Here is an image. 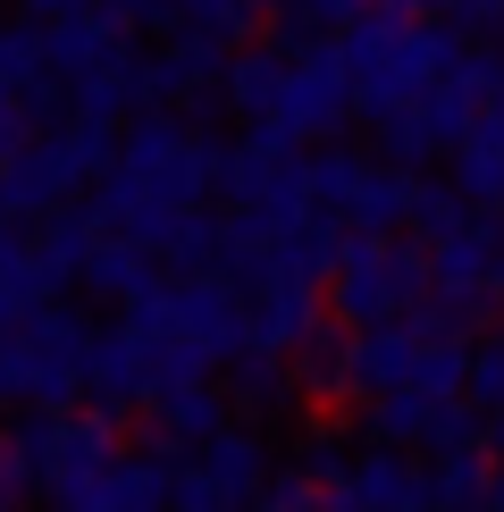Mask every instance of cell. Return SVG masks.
<instances>
[{"mask_svg": "<svg viewBox=\"0 0 504 512\" xmlns=\"http://www.w3.org/2000/svg\"><path fill=\"white\" fill-rule=\"evenodd\" d=\"M336 59H345V84L362 110H395V101L429 93L454 59V34L437 17H395V9H362L336 26Z\"/></svg>", "mask_w": 504, "mask_h": 512, "instance_id": "cell-1", "label": "cell"}, {"mask_svg": "<svg viewBox=\"0 0 504 512\" xmlns=\"http://www.w3.org/2000/svg\"><path fill=\"white\" fill-rule=\"evenodd\" d=\"M126 328H177L210 370L244 353V294L219 269H185V277H152L143 294H126Z\"/></svg>", "mask_w": 504, "mask_h": 512, "instance_id": "cell-2", "label": "cell"}, {"mask_svg": "<svg viewBox=\"0 0 504 512\" xmlns=\"http://www.w3.org/2000/svg\"><path fill=\"white\" fill-rule=\"evenodd\" d=\"M84 353H93V328L59 303H34L9 328V345H0V387L26 395L34 412H68L84 387Z\"/></svg>", "mask_w": 504, "mask_h": 512, "instance_id": "cell-3", "label": "cell"}, {"mask_svg": "<svg viewBox=\"0 0 504 512\" xmlns=\"http://www.w3.org/2000/svg\"><path fill=\"white\" fill-rule=\"evenodd\" d=\"M429 294V252L395 244V236H345L328 269V303L345 328H378V319H404Z\"/></svg>", "mask_w": 504, "mask_h": 512, "instance_id": "cell-4", "label": "cell"}, {"mask_svg": "<svg viewBox=\"0 0 504 512\" xmlns=\"http://www.w3.org/2000/svg\"><path fill=\"white\" fill-rule=\"evenodd\" d=\"M118 177H135L143 194H160V202H210L219 194V168H227V143H210L194 135V126H177V118H160V110H143L135 126L118 135V152H110Z\"/></svg>", "mask_w": 504, "mask_h": 512, "instance_id": "cell-5", "label": "cell"}, {"mask_svg": "<svg viewBox=\"0 0 504 512\" xmlns=\"http://www.w3.org/2000/svg\"><path fill=\"white\" fill-rule=\"evenodd\" d=\"M345 118H353V84H345V59H336V42H328V51H286L278 101L252 126H278L294 143H320V135H345Z\"/></svg>", "mask_w": 504, "mask_h": 512, "instance_id": "cell-6", "label": "cell"}, {"mask_svg": "<svg viewBox=\"0 0 504 512\" xmlns=\"http://www.w3.org/2000/svg\"><path fill=\"white\" fill-rule=\"evenodd\" d=\"M118 454V420L110 412H51V437H42V496L59 512H76V496L110 471Z\"/></svg>", "mask_w": 504, "mask_h": 512, "instance_id": "cell-7", "label": "cell"}, {"mask_svg": "<svg viewBox=\"0 0 504 512\" xmlns=\"http://www.w3.org/2000/svg\"><path fill=\"white\" fill-rule=\"evenodd\" d=\"M496 269H504V227L496 219H462L446 236H429V286L446 294V303H462V311L488 303Z\"/></svg>", "mask_w": 504, "mask_h": 512, "instance_id": "cell-8", "label": "cell"}, {"mask_svg": "<svg viewBox=\"0 0 504 512\" xmlns=\"http://www.w3.org/2000/svg\"><path fill=\"white\" fill-rule=\"evenodd\" d=\"M370 437L378 445H471V412L454 395L387 387V395H370Z\"/></svg>", "mask_w": 504, "mask_h": 512, "instance_id": "cell-9", "label": "cell"}, {"mask_svg": "<svg viewBox=\"0 0 504 512\" xmlns=\"http://www.w3.org/2000/svg\"><path fill=\"white\" fill-rule=\"evenodd\" d=\"M311 328H320V286L252 277V294H244V345H252V353H294Z\"/></svg>", "mask_w": 504, "mask_h": 512, "instance_id": "cell-10", "label": "cell"}, {"mask_svg": "<svg viewBox=\"0 0 504 512\" xmlns=\"http://www.w3.org/2000/svg\"><path fill=\"white\" fill-rule=\"evenodd\" d=\"M412 353H420V336L404 328V319H378V328H353L345 336V361H336V395H387V387H404L412 378Z\"/></svg>", "mask_w": 504, "mask_h": 512, "instance_id": "cell-11", "label": "cell"}, {"mask_svg": "<svg viewBox=\"0 0 504 512\" xmlns=\"http://www.w3.org/2000/svg\"><path fill=\"white\" fill-rule=\"evenodd\" d=\"M118 51H126V26H110L93 0H84V9H68V17H42V68H51L59 93H68V84H84L101 59H118Z\"/></svg>", "mask_w": 504, "mask_h": 512, "instance_id": "cell-12", "label": "cell"}, {"mask_svg": "<svg viewBox=\"0 0 504 512\" xmlns=\"http://www.w3.org/2000/svg\"><path fill=\"white\" fill-rule=\"evenodd\" d=\"M412 194H420V177H412V168L362 160V168H353V185L336 194V210H328V219H336V227H353V236H387V227H404V219H412Z\"/></svg>", "mask_w": 504, "mask_h": 512, "instance_id": "cell-13", "label": "cell"}, {"mask_svg": "<svg viewBox=\"0 0 504 512\" xmlns=\"http://www.w3.org/2000/svg\"><path fill=\"white\" fill-rule=\"evenodd\" d=\"M84 387H93V412H135V403H152V361H143L135 336H93V353H84Z\"/></svg>", "mask_w": 504, "mask_h": 512, "instance_id": "cell-14", "label": "cell"}, {"mask_svg": "<svg viewBox=\"0 0 504 512\" xmlns=\"http://www.w3.org/2000/svg\"><path fill=\"white\" fill-rule=\"evenodd\" d=\"M353 496H362L370 512H437V496H429V471L404 454V445H370L362 462H353Z\"/></svg>", "mask_w": 504, "mask_h": 512, "instance_id": "cell-15", "label": "cell"}, {"mask_svg": "<svg viewBox=\"0 0 504 512\" xmlns=\"http://www.w3.org/2000/svg\"><path fill=\"white\" fill-rule=\"evenodd\" d=\"M454 185H462V202H504V93L462 126V143H454Z\"/></svg>", "mask_w": 504, "mask_h": 512, "instance_id": "cell-16", "label": "cell"}, {"mask_svg": "<svg viewBox=\"0 0 504 512\" xmlns=\"http://www.w3.org/2000/svg\"><path fill=\"white\" fill-rule=\"evenodd\" d=\"M286 51H294V42H252V51H227L219 93H227V110H236V118H269L278 76H286Z\"/></svg>", "mask_w": 504, "mask_h": 512, "instance_id": "cell-17", "label": "cell"}, {"mask_svg": "<svg viewBox=\"0 0 504 512\" xmlns=\"http://www.w3.org/2000/svg\"><path fill=\"white\" fill-rule=\"evenodd\" d=\"M202 471L219 479L236 504H252V496H261V479H269V445H261V429H227V420H219V429L202 437Z\"/></svg>", "mask_w": 504, "mask_h": 512, "instance_id": "cell-18", "label": "cell"}, {"mask_svg": "<svg viewBox=\"0 0 504 512\" xmlns=\"http://www.w3.org/2000/svg\"><path fill=\"white\" fill-rule=\"evenodd\" d=\"M152 420H160L168 445H202V437L227 420V395L202 387V378H185V387H160V395H152Z\"/></svg>", "mask_w": 504, "mask_h": 512, "instance_id": "cell-19", "label": "cell"}, {"mask_svg": "<svg viewBox=\"0 0 504 512\" xmlns=\"http://www.w3.org/2000/svg\"><path fill=\"white\" fill-rule=\"evenodd\" d=\"M0 93H17L26 110H51L59 84L42 68V26H0Z\"/></svg>", "mask_w": 504, "mask_h": 512, "instance_id": "cell-20", "label": "cell"}, {"mask_svg": "<svg viewBox=\"0 0 504 512\" xmlns=\"http://www.w3.org/2000/svg\"><path fill=\"white\" fill-rule=\"evenodd\" d=\"M84 286H93V294H110V303H126V294H143V286H152V252H143V244H126V236H93V252H84Z\"/></svg>", "mask_w": 504, "mask_h": 512, "instance_id": "cell-21", "label": "cell"}, {"mask_svg": "<svg viewBox=\"0 0 504 512\" xmlns=\"http://www.w3.org/2000/svg\"><path fill=\"white\" fill-rule=\"evenodd\" d=\"M252 9H261V0H168L160 26L185 34V42H219V51H236V42L252 34Z\"/></svg>", "mask_w": 504, "mask_h": 512, "instance_id": "cell-22", "label": "cell"}, {"mask_svg": "<svg viewBox=\"0 0 504 512\" xmlns=\"http://www.w3.org/2000/svg\"><path fill=\"white\" fill-rule=\"evenodd\" d=\"M42 437H51V412L17 420V429L0 437V512H17V504L42 487Z\"/></svg>", "mask_w": 504, "mask_h": 512, "instance_id": "cell-23", "label": "cell"}, {"mask_svg": "<svg viewBox=\"0 0 504 512\" xmlns=\"http://www.w3.org/2000/svg\"><path fill=\"white\" fill-rule=\"evenodd\" d=\"M93 236H101V227H93V210H68V202H59L51 210V219H42V269H51L59 277V286H68V277L84 269V252H93Z\"/></svg>", "mask_w": 504, "mask_h": 512, "instance_id": "cell-24", "label": "cell"}, {"mask_svg": "<svg viewBox=\"0 0 504 512\" xmlns=\"http://www.w3.org/2000/svg\"><path fill=\"white\" fill-rule=\"evenodd\" d=\"M429 496H437V512H479V496H488V462H479L471 445H437Z\"/></svg>", "mask_w": 504, "mask_h": 512, "instance_id": "cell-25", "label": "cell"}, {"mask_svg": "<svg viewBox=\"0 0 504 512\" xmlns=\"http://www.w3.org/2000/svg\"><path fill=\"white\" fill-rule=\"evenodd\" d=\"M286 395H294V378H286V353H236V403L244 412H286Z\"/></svg>", "mask_w": 504, "mask_h": 512, "instance_id": "cell-26", "label": "cell"}, {"mask_svg": "<svg viewBox=\"0 0 504 512\" xmlns=\"http://www.w3.org/2000/svg\"><path fill=\"white\" fill-rule=\"evenodd\" d=\"M370 118H378V160H387V168H420V160L437 152L412 101H395V110H370Z\"/></svg>", "mask_w": 504, "mask_h": 512, "instance_id": "cell-27", "label": "cell"}, {"mask_svg": "<svg viewBox=\"0 0 504 512\" xmlns=\"http://www.w3.org/2000/svg\"><path fill=\"white\" fill-rule=\"evenodd\" d=\"M219 244H227V219H202V202H194L177 227H168L160 252H168L177 269H219Z\"/></svg>", "mask_w": 504, "mask_h": 512, "instance_id": "cell-28", "label": "cell"}, {"mask_svg": "<svg viewBox=\"0 0 504 512\" xmlns=\"http://www.w3.org/2000/svg\"><path fill=\"white\" fill-rule=\"evenodd\" d=\"M160 512H236V496H227V487L194 462V471H168V504H160Z\"/></svg>", "mask_w": 504, "mask_h": 512, "instance_id": "cell-29", "label": "cell"}, {"mask_svg": "<svg viewBox=\"0 0 504 512\" xmlns=\"http://www.w3.org/2000/svg\"><path fill=\"white\" fill-rule=\"evenodd\" d=\"M294 353H303V387H311V395H336V361H345V336H336V328H311Z\"/></svg>", "mask_w": 504, "mask_h": 512, "instance_id": "cell-30", "label": "cell"}, {"mask_svg": "<svg viewBox=\"0 0 504 512\" xmlns=\"http://www.w3.org/2000/svg\"><path fill=\"white\" fill-rule=\"evenodd\" d=\"M462 219H471V202L446 194V185H420V194H412V227H420V236H446V227H462Z\"/></svg>", "mask_w": 504, "mask_h": 512, "instance_id": "cell-31", "label": "cell"}, {"mask_svg": "<svg viewBox=\"0 0 504 512\" xmlns=\"http://www.w3.org/2000/svg\"><path fill=\"white\" fill-rule=\"evenodd\" d=\"M269 9H278L286 26H345V17H362L370 0H269Z\"/></svg>", "mask_w": 504, "mask_h": 512, "instance_id": "cell-32", "label": "cell"}, {"mask_svg": "<svg viewBox=\"0 0 504 512\" xmlns=\"http://www.w3.org/2000/svg\"><path fill=\"white\" fill-rule=\"evenodd\" d=\"M303 471H311V479H336V471H345V437H336V429H311V437H303Z\"/></svg>", "mask_w": 504, "mask_h": 512, "instance_id": "cell-33", "label": "cell"}, {"mask_svg": "<svg viewBox=\"0 0 504 512\" xmlns=\"http://www.w3.org/2000/svg\"><path fill=\"white\" fill-rule=\"evenodd\" d=\"M93 9L110 17V26H126V34H135V26H160V17H168V0H93Z\"/></svg>", "mask_w": 504, "mask_h": 512, "instance_id": "cell-34", "label": "cell"}, {"mask_svg": "<svg viewBox=\"0 0 504 512\" xmlns=\"http://www.w3.org/2000/svg\"><path fill=\"white\" fill-rule=\"evenodd\" d=\"M462 387H479V403H504V345H488V353H479Z\"/></svg>", "mask_w": 504, "mask_h": 512, "instance_id": "cell-35", "label": "cell"}, {"mask_svg": "<svg viewBox=\"0 0 504 512\" xmlns=\"http://www.w3.org/2000/svg\"><path fill=\"white\" fill-rule=\"evenodd\" d=\"M311 512H370L362 496H353V479L336 471V479H311Z\"/></svg>", "mask_w": 504, "mask_h": 512, "instance_id": "cell-36", "label": "cell"}, {"mask_svg": "<svg viewBox=\"0 0 504 512\" xmlns=\"http://www.w3.org/2000/svg\"><path fill=\"white\" fill-rule=\"evenodd\" d=\"M26 135H34V110H26L17 93H0V160H9V152H17Z\"/></svg>", "mask_w": 504, "mask_h": 512, "instance_id": "cell-37", "label": "cell"}, {"mask_svg": "<svg viewBox=\"0 0 504 512\" xmlns=\"http://www.w3.org/2000/svg\"><path fill=\"white\" fill-rule=\"evenodd\" d=\"M378 9H395V17H446V9H462V0H378Z\"/></svg>", "mask_w": 504, "mask_h": 512, "instance_id": "cell-38", "label": "cell"}, {"mask_svg": "<svg viewBox=\"0 0 504 512\" xmlns=\"http://www.w3.org/2000/svg\"><path fill=\"white\" fill-rule=\"evenodd\" d=\"M454 17H471V26H496V17H504V0H462Z\"/></svg>", "mask_w": 504, "mask_h": 512, "instance_id": "cell-39", "label": "cell"}, {"mask_svg": "<svg viewBox=\"0 0 504 512\" xmlns=\"http://www.w3.org/2000/svg\"><path fill=\"white\" fill-rule=\"evenodd\" d=\"M17 9H34V17H68V9H84V0H17Z\"/></svg>", "mask_w": 504, "mask_h": 512, "instance_id": "cell-40", "label": "cell"}, {"mask_svg": "<svg viewBox=\"0 0 504 512\" xmlns=\"http://www.w3.org/2000/svg\"><path fill=\"white\" fill-rule=\"evenodd\" d=\"M479 504H488V512H504V479H488V496H479Z\"/></svg>", "mask_w": 504, "mask_h": 512, "instance_id": "cell-41", "label": "cell"}, {"mask_svg": "<svg viewBox=\"0 0 504 512\" xmlns=\"http://www.w3.org/2000/svg\"><path fill=\"white\" fill-rule=\"evenodd\" d=\"M252 512H294V504H278V496H252Z\"/></svg>", "mask_w": 504, "mask_h": 512, "instance_id": "cell-42", "label": "cell"}, {"mask_svg": "<svg viewBox=\"0 0 504 512\" xmlns=\"http://www.w3.org/2000/svg\"><path fill=\"white\" fill-rule=\"evenodd\" d=\"M0 412H9V387H0Z\"/></svg>", "mask_w": 504, "mask_h": 512, "instance_id": "cell-43", "label": "cell"}, {"mask_svg": "<svg viewBox=\"0 0 504 512\" xmlns=\"http://www.w3.org/2000/svg\"><path fill=\"white\" fill-rule=\"evenodd\" d=\"M496 445H504V429H496Z\"/></svg>", "mask_w": 504, "mask_h": 512, "instance_id": "cell-44", "label": "cell"}, {"mask_svg": "<svg viewBox=\"0 0 504 512\" xmlns=\"http://www.w3.org/2000/svg\"><path fill=\"white\" fill-rule=\"evenodd\" d=\"M0 227H9V219H0Z\"/></svg>", "mask_w": 504, "mask_h": 512, "instance_id": "cell-45", "label": "cell"}, {"mask_svg": "<svg viewBox=\"0 0 504 512\" xmlns=\"http://www.w3.org/2000/svg\"><path fill=\"white\" fill-rule=\"evenodd\" d=\"M496 277H504V269H496Z\"/></svg>", "mask_w": 504, "mask_h": 512, "instance_id": "cell-46", "label": "cell"}]
</instances>
